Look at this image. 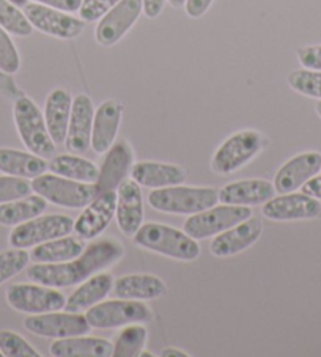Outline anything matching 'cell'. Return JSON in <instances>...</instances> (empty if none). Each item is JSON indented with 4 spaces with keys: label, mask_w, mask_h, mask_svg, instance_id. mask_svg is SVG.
<instances>
[{
    "label": "cell",
    "mask_w": 321,
    "mask_h": 357,
    "mask_svg": "<svg viewBox=\"0 0 321 357\" xmlns=\"http://www.w3.org/2000/svg\"><path fill=\"white\" fill-rule=\"evenodd\" d=\"M115 218L123 235L133 238L144 224V199L140 184L125 180L117 189Z\"/></svg>",
    "instance_id": "cell-18"
},
{
    "label": "cell",
    "mask_w": 321,
    "mask_h": 357,
    "mask_svg": "<svg viewBox=\"0 0 321 357\" xmlns=\"http://www.w3.org/2000/svg\"><path fill=\"white\" fill-rule=\"evenodd\" d=\"M10 2L17 5V7H26L27 5V0H10Z\"/></svg>",
    "instance_id": "cell-47"
},
{
    "label": "cell",
    "mask_w": 321,
    "mask_h": 357,
    "mask_svg": "<svg viewBox=\"0 0 321 357\" xmlns=\"http://www.w3.org/2000/svg\"><path fill=\"white\" fill-rule=\"evenodd\" d=\"M263 149V137L260 132L246 129L232 134L216 150L211 167L219 175H230L244 167Z\"/></svg>",
    "instance_id": "cell-7"
},
{
    "label": "cell",
    "mask_w": 321,
    "mask_h": 357,
    "mask_svg": "<svg viewBox=\"0 0 321 357\" xmlns=\"http://www.w3.org/2000/svg\"><path fill=\"white\" fill-rule=\"evenodd\" d=\"M114 288L112 275L107 273L95 274L82 282V285L76 288L70 298L66 299L65 310L73 313L87 312L91 307L107 296Z\"/></svg>",
    "instance_id": "cell-26"
},
{
    "label": "cell",
    "mask_w": 321,
    "mask_h": 357,
    "mask_svg": "<svg viewBox=\"0 0 321 357\" xmlns=\"http://www.w3.org/2000/svg\"><path fill=\"white\" fill-rule=\"evenodd\" d=\"M273 197H276L274 184L267 180L233 181L219 190V202L234 206L264 205Z\"/></svg>",
    "instance_id": "cell-21"
},
{
    "label": "cell",
    "mask_w": 321,
    "mask_h": 357,
    "mask_svg": "<svg viewBox=\"0 0 321 357\" xmlns=\"http://www.w3.org/2000/svg\"><path fill=\"white\" fill-rule=\"evenodd\" d=\"M73 98L64 89H55L49 93L45 106V120L49 134L55 145L65 144L68 125H70Z\"/></svg>",
    "instance_id": "cell-27"
},
{
    "label": "cell",
    "mask_w": 321,
    "mask_h": 357,
    "mask_svg": "<svg viewBox=\"0 0 321 357\" xmlns=\"http://www.w3.org/2000/svg\"><path fill=\"white\" fill-rule=\"evenodd\" d=\"M163 357H189L188 353H184V351L178 349V348H165L163 353H160Z\"/></svg>",
    "instance_id": "cell-45"
},
{
    "label": "cell",
    "mask_w": 321,
    "mask_h": 357,
    "mask_svg": "<svg viewBox=\"0 0 321 357\" xmlns=\"http://www.w3.org/2000/svg\"><path fill=\"white\" fill-rule=\"evenodd\" d=\"M85 250L84 243L74 236H61L35 245L30 258L35 263H64L77 258Z\"/></svg>",
    "instance_id": "cell-29"
},
{
    "label": "cell",
    "mask_w": 321,
    "mask_h": 357,
    "mask_svg": "<svg viewBox=\"0 0 321 357\" xmlns=\"http://www.w3.org/2000/svg\"><path fill=\"white\" fill-rule=\"evenodd\" d=\"M49 170L59 176L70 178L80 183H96L100 170L89 159L80 158V155H60L54 156L49 162Z\"/></svg>",
    "instance_id": "cell-31"
},
{
    "label": "cell",
    "mask_w": 321,
    "mask_h": 357,
    "mask_svg": "<svg viewBox=\"0 0 321 357\" xmlns=\"http://www.w3.org/2000/svg\"><path fill=\"white\" fill-rule=\"evenodd\" d=\"M131 180L140 186L160 189L169 186H178L186 181L188 172L180 165L163 164L153 161H142L131 167Z\"/></svg>",
    "instance_id": "cell-23"
},
{
    "label": "cell",
    "mask_w": 321,
    "mask_h": 357,
    "mask_svg": "<svg viewBox=\"0 0 321 357\" xmlns=\"http://www.w3.org/2000/svg\"><path fill=\"white\" fill-rule=\"evenodd\" d=\"M167 2L174 8H181V7H184V5H186V0H167Z\"/></svg>",
    "instance_id": "cell-46"
},
{
    "label": "cell",
    "mask_w": 321,
    "mask_h": 357,
    "mask_svg": "<svg viewBox=\"0 0 321 357\" xmlns=\"http://www.w3.org/2000/svg\"><path fill=\"white\" fill-rule=\"evenodd\" d=\"M0 27L16 36H30L33 32L26 13L10 0H0Z\"/></svg>",
    "instance_id": "cell-33"
},
{
    "label": "cell",
    "mask_w": 321,
    "mask_h": 357,
    "mask_svg": "<svg viewBox=\"0 0 321 357\" xmlns=\"http://www.w3.org/2000/svg\"><path fill=\"white\" fill-rule=\"evenodd\" d=\"M49 164L45 158L36 156L33 153H26L13 149H0V172L7 175L26 178H33L46 174Z\"/></svg>",
    "instance_id": "cell-28"
},
{
    "label": "cell",
    "mask_w": 321,
    "mask_h": 357,
    "mask_svg": "<svg viewBox=\"0 0 321 357\" xmlns=\"http://www.w3.org/2000/svg\"><path fill=\"white\" fill-rule=\"evenodd\" d=\"M33 2L46 5V7H51L60 11H66V13L79 11L80 5H82V0H33Z\"/></svg>",
    "instance_id": "cell-41"
},
{
    "label": "cell",
    "mask_w": 321,
    "mask_h": 357,
    "mask_svg": "<svg viewBox=\"0 0 321 357\" xmlns=\"http://www.w3.org/2000/svg\"><path fill=\"white\" fill-rule=\"evenodd\" d=\"M73 230L74 220L70 216L49 214V216H38L16 225L10 233L8 243L11 248L29 249L55 238L68 236Z\"/></svg>",
    "instance_id": "cell-8"
},
{
    "label": "cell",
    "mask_w": 321,
    "mask_h": 357,
    "mask_svg": "<svg viewBox=\"0 0 321 357\" xmlns=\"http://www.w3.org/2000/svg\"><path fill=\"white\" fill-rule=\"evenodd\" d=\"M262 233L263 225L260 219L249 218L216 235L209 245V252L219 258L233 257L254 245L260 239Z\"/></svg>",
    "instance_id": "cell-16"
},
{
    "label": "cell",
    "mask_w": 321,
    "mask_h": 357,
    "mask_svg": "<svg viewBox=\"0 0 321 357\" xmlns=\"http://www.w3.org/2000/svg\"><path fill=\"white\" fill-rule=\"evenodd\" d=\"M117 190L96 194L79 218L74 220V233L80 239H95L107 229L115 218Z\"/></svg>",
    "instance_id": "cell-15"
},
{
    "label": "cell",
    "mask_w": 321,
    "mask_h": 357,
    "mask_svg": "<svg viewBox=\"0 0 321 357\" xmlns=\"http://www.w3.org/2000/svg\"><path fill=\"white\" fill-rule=\"evenodd\" d=\"M13 116L17 134L26 149L45 159L54 158L55 144L49 134L45 114H41L40 107L30 98L21 95L15 101Z\"/></svg>",
    "instance_id": "cell-4"
},
{
    "label": "cell",
    "mask_w": 321,
    "mask_h": 357,
    "mask_svg": "<svg viewBox=\"0 0 321 357\" xmlns=\"http://www.w3.org/2000/svg\"><path fill=\"white\" fill-rule=\"evenodd\" d=\"M315 110H317V114L320 115V119H321V100L317 102V106H315Z\"/></svg>",
    "instance_id": "cell-48"
},
{
    "label": "cell",
    "mask_w": 321,
    "mask_h": 357,
    "mask_svg": "<svg viewBox=\"0 0 321 357\" xmlns=\"http://www.w3.org/2000/svg\"><path fill=\"white\" fill-rule=\"evenodd\" d=\"M134 243L142 249L156 252L159 255L181 261H194L200 257V245L197 239L186 231L158 222L142 224L133 236Z\"/></svg>",
    "instance_id": "cell-2"
},
{
    "label": "cell",
    "mask_w": 321,
    "mask_h": 357,
    "mask_svg": "<svg viewBox=\"0 0 321 357\" xmlns=\"http://www.w3.org/2000/svg\"><path fill=\"white\" fill-rule=\"evenodd\" d=\"M30 254L26 249L13 248L0 254V285L27 268Z\"/></svg>",
    "instance_id": "cell-35"
},
{
    "label": "cell",
    "mask_w": 321,
    "mask_h": 357,
    "mask_svg": "<svg viewBox=\"0 0 321 357\" xmlns=\"http://www.w3.org/2000/svg\"><path fill=\"white\" fill-rule=\"evenodd\" d=\"M148 331L140 323L123 326L114 343V357H137L147 343Z\"/></svg>",
    "instance_id": "cell-32"
},
{
    "label": "cell",
    "mask_w": 321,
    "mask_h": 357,
    "mask_svg": "<svg viewBox=\"0 0 321 357\" xmlns=\"http://www.w3.org/2000/svg\"><path fill=\"white\" fill-rule=\"evenodd\" d=\"M94 119V102L87 95H77L73 100L70 125L65 139V146L71 155H84L90 149Z\"/></svg>",
    "instance_id": "cell-17"
},
{
    "label": "cell",
    "mask_w": 321,
    "mask_h": 357,
    "mask_svg": "<svg viewBox=\"0 0 321 357\" xmlns=\"http://www.w3.org/2000/svg\"><path fill=\"white\" fill-rule=\"evenodd\" d=\"M134 161L133 149L126 140H119L106 151V158L101 164L100 175L96 180V194L117 190L126 180Z\"/></svg>",
    "instance_id": "cell-20"
},
{
    "label": "cell",
    "mask_w": 321,
    "mask_h": 357,
    "mask_svg": "<svg viewBox=\"0 0 321 357\" xmlns=\"http://www.w3.org/2000/svg\"><path fill=\"white\" fill-rule=\"evenodd\" d=\"M249 218H252L251 206H234L222 203L221 206L214 205L205 209V211L189 216L183 229L191 238L199 241V239L219 235V233L225 231L230 227L243 222V220Z\"/></svg>",
    "instance_id": "cell-10"
},
{
    "label": "cell",
    "mask_w": 321,
    "mask_h": 357,
    "mask_svg": "<svg viewBox=\"0 0 321 357\" xmlns=\"http://www.w3.org/2000/svg\"><path fill=\"white\" fill-rule=\"evenodd\" d=\"M125 254L115 239L91 243L77 258L64 263H35L27 269L29 280L52 288H68L82 283L100 271L112 266Z\"/></svg>",
    "instance_id": "cell-1"
},
{
    "label": "cell",
    "mask_w": 321,
    "mask_h": 357,
    "mask_svg": "<svg viewBox=\"0 0 321 357\" xmlns=\"http://www.w3.org/2000/svg\"><path fill=\"white\" fill-rule=\"evenodd\" d=\"M120 0H82V5L79 8L80 20L85 22H95L112 10Z\"/></svg>",
    "instance_id": "cell-39"
},
{
    "label": "cell",
    "mask_w": 321,
    "mask_h": 357,
    "mask_svg": "<svg viewBox=\"0 0 321 357\" xmlns=\"http://www.w3.org/2000/svg\"><path fill=\"white\" fill-rule=\"evenodd\" d=\"M298 60L306 70L321 71V45L299 47Z\"/></svg>",
    "instance_id": "cell-40"
},
{
    "label": "cell",
    "mask_w": 321,
    "mask_h": 357,
    "mask_svg": "<svg viewBox=\"0 0 321 357\" xmlns=\"http://www.w3.org/2000/svg\"><path fill=\"white\" fill-rule=\"evenodd\" d=\"M214 0H186V5H184V8H186V15L189 17H202L203 15L207 13L211 7Z\"/></svg>",
    "instance_id": "cell-42"
},
{
    "label": "cell",
    "mask_w": 321,
    "mask_h": 357,
    "mask_svg": "<svg viewBox=\"0 0 321 357\" xmlns=\"http://www.w3.org/2000/svg\"><path fill=\"white\" fill-rule=\"evenodd\" d=\"M321 170V155L315 151L301 153L282 165L274 176L277 194H290L313 178Z\"/></svg>",
    "instance_id": "cell-19"
},
{
    "label": "cell",
    "mask_w": 321,
    "mask_h": 357,
    "mask_svg": "<svg viewBox=\"0 0 321 357\" xmlns=\"http://www.w3.org/2000/svg\"><path fill=\"white\" fill-rule=\"evenodd\" d=\"M144 13L142 0H120L104 15L95 29V38L104 47H110L125 36Z\"/></svg>",
    "instance_id": "cell-13"
},
{
    "label": "cell",
    "mask_w": 321,
    "mask_h": 357,
    "mask_svg": "<svg viewBox=\"0 0 321 357\" xmlns=\"http://www.w3.org/2000/svg\"><path fill=\"white\" fill-rule=\"evenodd\" d=\"M7 303L11 309L29 315L59 312L65 309L66 298L59 288L40 283H15L7 290Z\"/></svg>",
    "instance_id": "cell-9"
},
{
    "label": "cell",
    "mask_w": 321,
    "mask_h": 357,
    "mask_svg": "<svg viewBox=\"0 0 321 357\" xmlns=\"http://www.w3.org/2000/svg\"><path fill=\"white\" fill-rule=\"evenodd\" d=\"M49 353L54 357H109L114 354V343L84 335L55 338Z\"/></svg>",
    "instance_id": "cell-25"
},
{
    "label": "cell",
    "mask_w": 321,
    "mask_h": 357,
    "mask_svg": "<svg viewBox=\"0 0 321 357\" xmlns=\"http://www.w3.org/2000/svg\"><path fill=\"white\" fill-rule=\"evenodd\" d=\"M112 291L120 299L150 301L165 294L167 287L163 279L153 274H128L114 282Z\"/></svg>",
    "instance_id": "cell-24"
},
{
    "label": "cell",
    "mask_w": 321,
    "mask_h": 357,
    "mask_svg": "<svg viewBox=\"0 0 321 357\" xmlns=\"http://www.w3.org/2000/svg\"><path fill=\"white\" fill-rule=\"evenodd\" d=\"M262 214L276 222H290V220H308L321 216V203L315 197L304 192L279 194L263 205Z\"/></svg>",
    "instance_id": "cell-14"
},
{
    "label": "cell",
    "mask_w": 321,
    "mask_h": 357,
    "mask_svg": "<svg viewBox=\"0 0 321 357\" xmlns=\"http://www.w3.org/2000/svg\"><path fill=\"white\" fill-rule=\"evenodd\" d=\"M24 328L30 334L47 337V338H66L87 335L91 326L87 321V317L82 313L73 312H47L40 315H29L24 319Z\"/></svg>",
    "instance_id": "cell-11"
},
{
    "label": "cell",
    "mask_w": 321,
    "mask_h": 357,
    "mask_svg": "<svg viewBox=\"0 0 321 357\" xmlns=\"http://www.w3.org/2000/svg\"><path fill=\"white\" fill-rule=\"evenodd\" d=\"M219 190L214 188L169 186L153 189L148 195V205L153 209L167 214L193 216L200 211L218 205Z\"/></svg>",
    "instance_id": "cell-3"
},
{
    "label": "cell",
    "mask_w": 321,
    "mask_h": 357,
    "mask_svg": "<svg viewBox=\"0 0 321 357\" xmlns=\"http://www.w3.org/2000/svg\"><path fill=\"white\" fill-rule=\"evenodd\" d=\"M27 20L32 24L33 29L40 32L51 35L54 38L60 40H73L84 32L85 21L74 17L66 11H60L41 3H27L24 7Z\"/></svg>",
    "instance_id": "cell-12"
},
{
    "label": "cell",
    "mask_w": 321,
    "mask_h": 357,
    "mask_svg": "<svg viewBox=\"0 0 321 357\" xmlns=\"http://www.w3.org/2000/svg\"><path fill=\"white\" fill-rule=\"evenodd\" d=\"M21 68L20 52L7 30L0 27V71L5 75H15Z\"/></svg>",
    "instance_id": "cell-38"
},
{
    "label": "cell",
    "mask_w": 321,
    "mask_h": 357,
    "mask_svg": "<svg viewBox=\"0 0 321 357\" xmlns=\"http://www.w3.org/2000/svg\"><path fill=\"white\" fill-rule=\"evenodd\" d=\"M165 2L167 0H142V3H144V15L150 17V20H154V17L163 13Z\"/></svg>",
    "instance_id": "cell-43"
},
{
    "label": "cell",
    "mask_w": 321,
    "mask_h": 357,
    "mask_svg": "<svg viewBox=\"0 0 321 357\" xmlns=\"http://www.w3.org/2000/svg\"><path fill=\"white\" fill-rule=\"evenodd\" d=\"M288 85L299 95L321 100V71L296 70L290 73Z\"/></svg>",
    "instance_id": "cell-34"
},
{
    "label": "cell",
    "mask_w": 321,
    "mask_h": 357,
    "mask_svg": "<svg viewBox=\"0 0 321 357\" xmlns=\"http://www.w3.org/2000/svg\"><path fill=\"white\" fill-rule=\"evenodd\" d=\"M2 356H3V354H2V351H0V357H2Z\"/></svg>",
    "instance_id": "cell-49"
},
{
    "label": "cell",
    "mask_w": 321,
    "mask_h": 357,
    "mask_svg": "<svg viewBox=\"0 0 321 357\" xmlns=\"http://www.w3.org/2000/svg\"><path fill=\"white\" fill-rule=\"evenodd\" d=\"M32 183H29L26 178L13 175L0 176V205L24 199L32 194Z\"/></svg>",
    "instance_id": "cell-37"
},
{
    "label": "cell",
    "mask_w": 321,
    "mask_h": 357,
    "mask_svg": "<svg viewBox=\"0 0 321 357\" xmlns=\"http://www.w3.org/2000/svg\"><path fill=\"white\" fill-rule=\"evenodd\" d=\"M301 190L307 195L321 200V175H315L313 178H311V180H308L304 186L301 188Z\"/></svg>",
    "instance_id": "cell-44"
},
{
    "label": "cell",
    "mask_w": 321,
    "mask_h": 357,
    "mask_svg": "<svg viewBox=\"0 0 321 357\" xmlns=\"http://www.w3.org/2000/svg\"><path fill=\"white\" fill-rule=\"evenodd\" d=\"M87 321L94 329H117L133 323H148L153 312L144 301L114 299L98 303L85 312Z\"/></svg>",
    "instance_id": "cell-6"
},
{
    "label": "cell",
    "mask_w": 321,
    "mask_h": 357,
    "mask_svg": "<svg viewBox=\"0 0 321 357\" xmlns=\"http://www.w3.org/2000/svg\"><path fill=\"white\" fill-rule=\"evenodd\" d=\"M32 189L52 205L80 209L96 197L95 183H80L55 174H43L33 178Z\"/></svg>",
    "instance_id": "cell-5"
},
{
    "label": "cell",
    "mask_w": 321,
    "mask_h": 357,
    "mask_svg": "<svg viewBox=\"0 0 321 357\" xmlns=\"http://www.w3.org/2000/svg\"><path fill=\"white\" fill-rule=\"evenodd\" d=\"M0 351L5 357H40L38 351L13 331H0Z\"/></svg>",
    "instance_id": "cell-36"
},
{
    "label": "cell",
    "mask_w": 321,
    "mask_h": 357,
    "mask_svg": "<svg viewBox=\"0 0 321 357\" xmlns=\"http://www.w3.org/2000/svg\"><path fill=\"white\" fill-rule=\"evenodd\" d=\"M47 202L41 195H27L0 205V225L16 227L30 219L41 216L46 211Z\"/></svg>",
    "instance_id": "cell-30"
},
{
    "label": "cell",
    "mask_w": 321,
    "mask_h": 357,
    "mask_svg": "<svg viewBox=\"0 0 321 357\" xmlns=\"http://www.w3.org/2000/svg\"><path fill=\"white\" fill-rule=\"evenodd\" d=\"M123 106L115 100L104 101L95 112L94 128H91L90 146L96 155L106 153L114 145L121 123Z\"/></svg>",
    "instance_id": "cell-22"
}]
</instances>
